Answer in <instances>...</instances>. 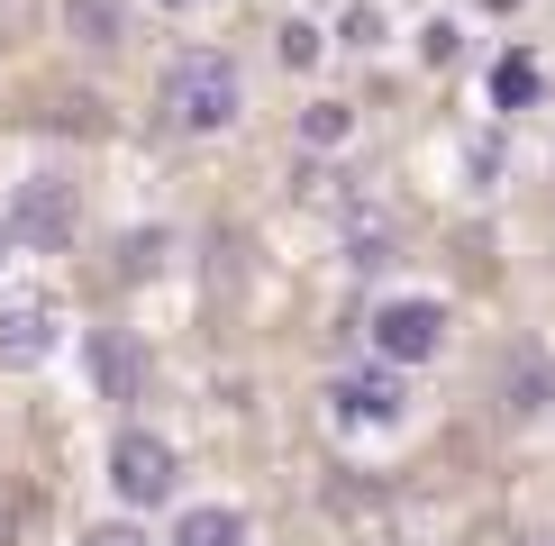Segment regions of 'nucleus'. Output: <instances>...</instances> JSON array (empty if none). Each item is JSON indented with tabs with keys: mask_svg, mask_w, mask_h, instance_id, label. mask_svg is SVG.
<instances>
[{
	"mask_svg": "<svg viewBox=\"0 0 555 546\" xmlns=\"http://www.w3.org/2000/svg\"><path fill=\"white\" fill-rule=\"evenodd\" d=\"M237 109H246V82H237V64H228L219 46H192V55L165 64V128H182V136H219Z\"/></svg>",
	"mask_w": 555,
	"mask_h": 546,
	"instance_id": "f257e3e1",
	"label": "nucleus"
},
{
	"mask_svg": "<svg viewBox=\"0 0 555 546\" xmlns=\"http://www.w3.org/2000/svg\"><path fill=\"white\" fill-rule=\"evenodd\" d=\"M492 101H501V109H528V101H538V64H528V55H501Z\"/></svg>",
	"mask_w": 555,
	"mask_h": 546,
	"instance_id": "9d476101",
	"label": "nucleus"
},
{
	"mask_svg": "<svg viewBox=\"0 0 555 546\" xmlns=\"http://www.w3.org/2000/svg\"><path fill=\"white\" fill-rule=\"evenodd\" d=\"M155 10H210V0H155Z\"/></svg>",
	"mask_w": 555,
	"mask_h": 546,
	"instance_id": "4468645a",
	"label": "nucleus"
},
{
	"mask_svg": "<svg viewBox=\"0 0 555 546\" xmlns=\"http://www.w3.org/2000/svg\"><path fill=\"white\" fill-rule=\"evenodd\" d=\"M283 64H319V28H300V18H292V28H283Z\"/></svg>",
	"mask_w": 555,
	"mask_h": 546,
	"instance_id": "ddd939ff",
	"label": "nucleus"
},
{
	"mask_svg": "<svg viewBox=\"0 0 555 546\" xmlns=\"http://www.w3.org/2000/svg\"><path fill=\"white\" fill-rule=\"evenodd\" d=\"M55 347H64V301H55V291H18V301H0V364H10V374H37Z\"/></svg>",
	"mask_w": 555,
	"mask_h": 546,
	"instance_id": "39448f33",
	"label": "nucleus"
},
{
	"mask_svg": "<svg viewBox=\"0 0 555 546\" xmlns=\"http://www.w3.org/2000/svg\"><path fill=\"white\" fill-rule=\"evenodd\" d=\"M82 546H155L137 519H101V529H82Z\"/></svg>",
	"mask_w": 555,
	"mask_h": 546,
	"instance_id": "f8f14e48",
	"label": "nucleus"
},
{
	"mask_svg": "<svg viewBox=\"0 0 555 546\" xmlns=\"http://www.w3.org/2000/svg\"><path fill=\"white\" fill-rule=\"evenodd\" d=\"M91 364H101V392H109V401H137V392H146V355H137V337L101 328V337H91Z\"/></svg>",
	"mask_w": 555,
	"mask_h": 546,
	"instance_id": "0eeeda50",
	"label": "nucleus"
},
{
	"mask_svg": "<svg viewBox=\"0 0 555 546\" xmlns=\"http://www.w3.org/2000/svg\"><path fill=\"white\" fill-rule=\"evenodd\" d=\"M173 473H182V455L155 438V428H119V438H109V492H119L128 510H155V500L173 492Z\"/></svg>",
	"mask_w": 555,
	"mask_h": 546,
	"instance_id": "7ed1b4c3",
	"label": "nucleus"
},
{
	"mask_svg": "<svg viewBox=\"0 0 555 546\" xmlns=\"http://www.w3.org/2000/svg\"><path fill=\"white\" fill-rule=\"evenodd\" d=\"M437 347H447V301L401 291V301L374 310V355H383V364H428Z\"/></svg>",
	"mask_w": 555,
	"mask_h": 546,
	"instance_id": "20e7f679",
	"label": "nucleus"
},
{
	"mask_svg": "<svg viewBox=\"0 0 555 546\" xmlns=\"http://www.w3.org/2000/svg\"><path fill=\"white\" fill-rule=\"evenodd\" d=\"M64 28L109 55V46H128V10H119V0H64Z\"/></svg>",
	"mask_w": 555,
	"mask_h": 546,
	"instance_id": "1a4fd4ad",
	"label": "nucleus"
},
{
	"mask_svg": "<svg viewBox=\"0 0 555 546\" xmlns=\"http://www.w3.org/2000/svg\"><path fill=\"white\" fill-rule=\"evenodd\" d=\"M74 227H82V200H74L64 173H28L18 182V200H10V246L18 256H64Z\"/></svg>",
	"mask_w": 555,
	"mask_h": 546,
	"instance_id": "f03ea898",
	"label": "nucleus"
},
{
	"mask_svg": "<svg viewBox=\"0 0 555 546\" xmlns=\"http://www.w3.org/2000/svg\"><path fill=\"white\" fill-rule=\"evenodd\" d=\"M165 546H246V519L228 510V500H201V510H182L173 519V537Z\"/></svg>",
	"mask_w": 555,
	"mask_h": 546,
	"instance_id": "6e6552de",
	"label": "nucleus"
},
{
	"mask_svg": "<svg viewBox=\"0 0 555 546\" xmlns=\"http://www.w3.org/2000/svg\"><path fill=\"white\" fill-rule=\"evenodd\" d=\"M0 237H10V219H0Z\"/></svg>",
	"mask_w": 555,
	"mask_h": 546,
	"instance_id": "dca6fc26",
	"label": "nucleus"
},
{
	"mask_svg": "<svg viewBox=\"0 0 555 546\" xmlns=\"http://www.w3.org/2000/svg\"><path fill=\"white\" fill-rule=\"evenodd\" d=\"M328 419H337V428H401V419H410L401 364H383V374H337V382H328Z\"/></svg>",
	"mask_w": 555,
	"mask_h": 546,
	"instance_id": "423d86ee",
	"label": "nucleus"
},
{
	"mask_svg": "<svg viewBox=\"0 0 555 546\" xmlns=\"http://www.w3.org/2000/svg\"><path fill=\"white\" fill-rule=\"evenodd\" d=\"M300 136H310V146H346V136H356V109H337V101H319L310 119H300Z\"/></svg>",
	"mask_w": 555,
	"mask_h": 546,
	"instance_id": "9b49d317",
	"label": "nucleus"
},
{
	"mask_svg": "<svg viewBox=\"0 0 555 546\" xmlns=\"http://www.w3.org/2000/svg\"><path fill=\"white\" fill-rule=\"evenodd\" d=\"M528 546H555V537H528Z\"/></svg>",
	"mask_w": 555,
	"mask_h": 546,
	"instance_id": "2eb2a0df",
	"label": "nucleus"
}]
</instances>
